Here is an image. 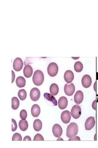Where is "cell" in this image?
Listing matches in <instances>:
<instances>
[{"mask_svg":"<svg viewBox=\"0 0 98 148\" xmlns=\"http://www.w3.org/2000/svg\"><path fill=\"white\" fill-rule=\"evenodd\" d=\"M79 132V127L77 124L71 123L67 126L66 136L68 138H73L77 135Z\"/></svg>","mask_w":98,"mask_h":148,"instance_id":"6da1fadb","label":"cell"},{"mask_svg":"<svg viewBox=\"0 0 98 148\" xmlns=\"http://www.w3.org/2000/svg\"><path fill=\"white\" fill-rule=\"evenodd\" d=\"M44 79V74L41 71H36L33 77L32 80L34 84L37 86H40L43 83Z\"/></svg>","mask_w":98,"mask_h":148,"instance_id":"7a4b0ae2","label":"cell"},{"mask_svg":"<svg viewBox=\"0 0 98 148\" xmlns=\"http://www.w3.org/2000/svg\"><path fill=\"white\" fill-rule=\"evenodd\" d=\"M47 71L48 75L50 77H54L56 76L58 71L57 64L54 62L51 63L48 66Z\"/></svg>","mask_w":98,"mask_h":148,"instance_id":"3957f363","label":"cell"},{"mask_svg":"<svg viewBox=\"0 0 98 148\" xmlns=\"http://www.w3.org/2000/svg\"><path fill=\"white\" fill-rule=\"evenodd\" d=\"M82 114L81 108L77 104L72 108L71 111V116L75 119L79 118Z\"/></svg>","mask_w":98,"mask_h":148,"instance_id":"277c9868","label":"cell"},{"mask_svg":"<svg viewBox=\"0 0 98 148\" xmlns=\"http://www.w3.org/2000/svg\"><path fill=\"white\" fill-rule=\"evenodd\" d=\"M75 88V85L72 83L66 84L64 88V91L65 94L68 96H71L74 94Z\"/></svg>","mask_w":98,"mask_h":148,"instance_id":"5b68a950","label":"cell"},{"mask_svg":"<svg viewBox=\"0 0 98 148\" xmlns=\"http://www.w3.org/2000/svg\"><path fill=\"white\" fill-rule=\"evenodd\" d=\"M95 124V117L90 116L88 118L85 123V129L87 130H90L92 129Z\"/></svg>","mask_w":98,"mask_h":148,"instance_id":"8992f818","label":"cell"},{"mask_svg":"<svg viewBox=\"0 0 98 148\" xmlns=\"http://www.w3.org/2000/svg\"><path fill=\"white\" fill-rule=\"evenodd\" d=\"M40 90L36 88H33L30 93V97L32 101H36L39 100L40 97Z\"/></svg>","mask_w":98,"mask_h":148,"instance_id":"52a82bcc","label":"cell"},{"mask_svg":"<svg viewBox=\"0 0 98 148\" xmlns=\"http://www.w3.org/2000/svg\"><path fill=\"white\" fill-rule=\"evenodd\" d=\"M23 65L22 60L20 58H17L14 60L13 67L15 71L19 72L22 70Z\"/></svg>","mask_w":98,"mask_h":148,"instance_id":"ba28073f","label":"cell"},{"mask_svg":"<svg viewBox=\"0 0 98 148\" xmlns=\"http://www.w3.org/2000/svg\"><path fill=\"white\" fill-rule=\"evenodd\" d=\"M92 83V78L90 76L86 75L83 77L82 80V83L84 88H89L91 85Z\"/></svg>","mask_w":98,"mask_h":148,"instance_id":"9c48e42d","label":"cell"},{"mask_svg":"<svg viewBox=\"0 0 98 148\" xmlns=\"http://www.w3.org/2000/svg\"><path fill=\"white\" fill-rule=\"evenodd\" d=\"M71 117V116L70 112L69 111L65 110L62 112L61 118L63 123L67 124L70 123Z\"/></svg>","mask_w":98,"mask_h":148,"instance_id":"30bf717a","label":"cell"},{"mask_svg":"<svg viewBox=\"0 0 98 148\" xmlns=\"http://www.w3.org/2000/svg\"><path fill=\"white\" fill-rule=\"evenodd\" d=\"M52 132L54 136L59 138L62 135L63 130L61 126L58 124H54L52 128Z\"/></svg>","mask_w":98,"mask_h":148,"instance_id":"8fae6325","label":"cell"},{"mask_svg":"<svg viewBox=\"0 0 98 148\" xmlns=\"http://www.w3.org/2000/svg\"><path fill=\"white\" fill-rule=\"evenodd\" d=\"M84 95L82 91L79 90L77 91L74 96V101L76 104L79 105L83 101Z\"/></svg>","mask_w":98,"mask_h":148,"instance_id":"7c38bea8","label":"cell"},{"mask_svg":"<svg viewBox=\"0 0 98 148\" xmlns=\"http://www.w3.org/2000/svg\"><path fill=\"white\" fill-rule=\"evenodd\" d=\"M74 73L70 70L67 71L64 75V79L68 84H70L74 80Z\"/></svg>","mask_w":98,"mask_h":148,"instance_id":"4fadbf2b","label":"cell"},{"mask_svg":"<svg viewBox=\"0 0 98 148\" xmlns=\"http://www.w3.org/2000/svg\"><path fill=\"white\" fill-rule=\"evenodd\" d=\"M68 104V100L65 97H62L59 99L58 106L61 110L65 109L67 107Z\"/></svg>","mask_w":98,"mask_h":148,"instance_id":"5bb4252c","label":"cell"},{"mask_svg":"<svg viewBox=\"0 0 98 148\" xmlns=\"http://www.w3.org/2000/svg\"><path fill=\"white\" fill-rule=\"evenodd\" d=\"M44 97L45 99L52 103L54 106H57V100L53 95L49 93H45L44 94Z\"/></svg>","mask_w":98,"mask_h":148,"instance_id":"9a60e30c","label":"cell"},{"mask_svg":"<svg viewBox=\"0 0 98 148\" xmlns=\"http://www.w3.org/2000/svg\"><path fill=\"white\" fill-rule=\"evenodd\" d=\"M23 72L25 77L29 78L32 75L33 73V69L30 65H26L24 68Z\"/></svg>","mask_w":98,"mask_h":148,"instance_id":"2e32d148","label":"cell"},{"mask_svg":"<svg viewBox=\"0 0 98 148\" xmlns=\"http://www.w3.org/2000/svg\"><path fill=\"white\" fill-rule=\"evenodd\" d=\"M41 110L40 107L38 104H34L31 108L32 115L34 117H37L40 114Z\"/></svg>","mask_w":98,"mask_h":148,"instance_id":"e0dca14e","label":"cell"},{"mask_svg":"<svg viewBox=\"0 0 98 148\" xmlns=\"http://www.w3.org/2000/svg\"><path fill=\"white\" fill-rule=\"evenodd\" d=\"M16 83L17 86L19 88H23L26 84V81L24 77L20 76L16 78Z\"/></svg>","mask_w":98,"mask_h":148,"instance_id":"ac0fdd59","label":"cell"},{"mask_svg":"<svg viewBox=\"0 0 98 148\" xmlns=\"http://www.w3.org/2000/svg\"><path fill=\"white\" fill-rule=\"evenodd\" d=\"M19 125L20 129L22 131H26L28 128V124L26 120H21L19 122Z\"/></svg>","mask_w":98,"mask_h":148,"instance_id":"d6986e66","label":"cell"},{"mask_svg":"<svg viewBox=\"0 0 98 148\" xmlns=\"http://www.w3.org/2000/svg\"><path fill=\"white\" fill-rule=\"evenodd\" d=\"M59 88L56 84H53L50 86V94L53 95H57L59 92Z\"/></svg>","mask_w":98,"mask_h":148,"instance_id":"ffe728a7","label":"cell"},{"mask_svg":"<svg viewBox=\"0 0 98 148\" xmlns=\"http://www.w3.org/2000/svg\"><path fill=\"white\" fill-rule=\"evenodd\" d=\"M33 127L36 131H40L42 127V123L41 121L39 119L35 120L34 122Z\"/></svg>","mask_w":98,"mask_h":148,"instance_id":"44dd1931","label":"cell"},{"mask_svg":"<svg viewBox=\"0 0 98 148\" xmlns=\"http://www.w3.org/2000/svg\"><path fill=\"white\" fill-rule=\"evenodd\" d=\"M19 101L18 98L15 97L12 99V108L14 110H16L19 106Z\"/></svg>","mask_w":98,"mask_h":148,"instance_id":"7402d4cb","label":"cell"},{"mask_svg":"<svg viewBox=\"0 0 98 148\" xmlns=\"http://www.w3.org/2000/svg\"><path fill=\"white\" fill-rule=\"evenodd\" d=\"M74 69L75 71L78 73L82 72L83 69V65L79 61L76 62L74 65Z\"/></svg>","mask_w":98,"mask_h":148,"instance_id":"603a6c76","label":"cell"},{"mask_svg":"<svg viewBox=\"0 0 98 148\" xmlns=\"http://www.w3.org/2000/svg\"><path fill=\"white\" fill-rule=\"evenodd\" d=\"M18 96L21 101H24L27 97L26 91L24 89L19 90L18 93Z\"/></svg>","mask_w":98,"mask_h":148,"instance_id":"cb8c5ba5","label":"cell"},{"mask_svg":"<svg viewBox=\"0 0 98 148\" xmlns=\"http://www.w3.org/2000/svg\"><path fill=\"white\" fill-rule=\"evenodd\" d=\"M22 136L21 135L18 133H16L14 134L12 138V141H22Z\"/></svg>","mask_w":98,"mask_h":148,"instance_id":"d4e9b609","label":"cell"},{"mask_svg":"<svg viewBox=\"0 0 98 148\" xmlns=\"http://www.w3.org/2000/svg\"><path fill=\"white\" fill-rule=\"evenodd\" d=\"M20 118L23 120H26L27 117V113L26 110H21L20 113Z\"/></svg>","mask_w":98,"mask_h":148,"instance_id":"484cf974","label":"cell"},{"mask_svg":"<svg viewBox=\"0 0 98 148\" xmlns=\"http://www.w3.org/2000/svg\"><path fill=\"white\" fill-rule=\"evenodd\" d=\"M33 141H44V139L41 134H37L36 135L33 139Z\"/></svg>","mask_w":98,"mask_h":148,"instance_id":"4316f807","label":"cell"},{"mask_svg":"<svg viewBox=\"0 0 98 148\" xmlns=\"http://www.w3.org/2000/svg\"><path fill=\"white\" fill-rule=\"evenodd\" d=\"M17 127L16 121L13 119H12V131L14 132L16 131Z\"/></svg>","mask_w":98,"mask_h":148,"instance_id":"83f0119b","label":"cell"},{"mask_svg":"<svg viewBox=\"0 0 98 148\" xmlns=\"http://www.w3.org/2000/svg\"><path fill=\"white\" fill-rule=\"evenodd\" d=\"M93 88L95 92L98 94V81L95 82L93 85Z\"/></svg>","mask_w":98,"mask_h":148,"instance_id":"f1b7e54d","label":"cell"},{"mask_svg":"<svg viewBox=\"0 0 98 148\" xmlns=\"http://www.w3.org/2000/svg\"><path fill=\"white\" fill-rule=\"evenodd\" d=\"M80 138L79 136H75L74 137L70 138L69 141H80Z\"/></svg>","mask_w":98,"mask_h":148,"instance_id":"f546056e","label":"cell"},{"mask_svg":"<svg viewBox=\"0 0 98 148\" xmlns=\"http://www.w3.org/2000/svg\"><path fill=\"white\" fill-rule=\"evenodd\" d=\"M12 83H13L15 78V75L13 71H12Z\"/></svg>","mask_w":98,"mask_h":148,"instance_id":"4dcf8cb0","label":"cell"},{"mask_svg":"<svg viewBox=\"0 0 98 148\" xmlns=\"http://www.w3.org/2000/svg\"><path fill=\"white\" fill-rule=\"evenodd\" d=\"M23 141H31V138L30 137L28 136H26L24 137L23 138Z\"/></svg>","mask_w":98,"mask_h":148,"instance_id":"1f68e13d","label":"cell"},{"mask_svg":"<svg viewBox=\"0 0 98 148\" xmlns=\"http://www.w3.org/2000/svg\"><path fill=\"white\" fill-rule=\"evenodd\" d=\"M97 108H98V103H97Z\"/></svg>","mask_w":98,"mask_h":148,"instance_id":"d6a6232c","label":"cell"},{"mask_svg":"<svg viewBox=\"0 0 98 148\" xmlns=\"http://www.w3.org/2000/svg\"><path fill=\"white\" fill-rule=\"evenodd\" d=\"M97 138H98V134H97Z\"/></svg>","mask_w":98,"mask_h":148,"instance_id":"836d02e7","label":"cell"}]
</instances>
